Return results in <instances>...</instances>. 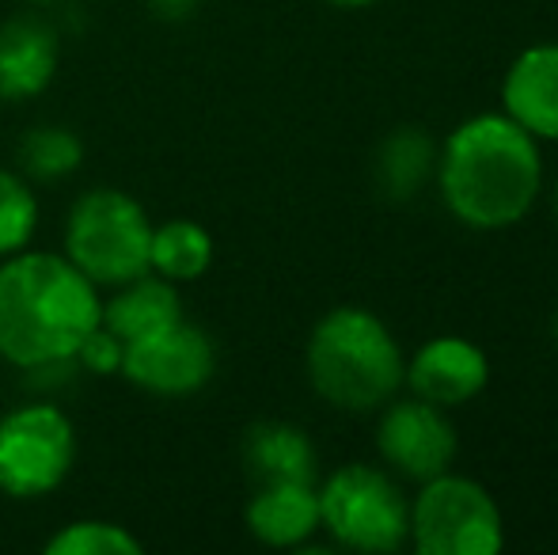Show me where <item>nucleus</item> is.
Wrapping results in <instances>:
<instances>
[{
	"instance_id": "f257e3e1",
	"label": "nucleus",
	"mask_w": 558,
	"mask_h": 555,
	"mask_svg": "<svg viewBox=\"0 0 558 555\" xmlns=\"http://www.w3.org/2000/svg\"><path fill=\"white\" fill-rule=\"evenodd\" d=\"M434 179L463 229H513L544 194V148L506 111L471 114L437 148Z\"/></svg>"
},
{
	"instance_id": "f03ea898",
	"label": "nucleus",
	"mask_w": 558,
	"mask_h": 555,
	"mask_svg": "<svg viewBox=\"0 0 558 555\" xmlns=\"http://www.w3.org/2000/svg\"><path fill=\"white\" fill-rule=\"evenodd\" d=\"M104 324V301L65 255L12 252L0 263V362L15 370L73 362Z\"/></svg>"
},
{
	"instance_id": "7ed1b4c3",
	"label": "nucleus",
	"mask_w": 558,
	"mask_h": 555,
	"mask_svg": "<svg viewBox=\"0 0 558 555\" xmlns=\"http://www.w3.org/2000/svg\"><path fill=\"white\" fill-rule=\"evenodd\" d=\"M308 381L319 400L338 411H380L399 396L407 358L391 327L361 304H338L324 312L304 350Z\"/></svg>"
},
{
	"instance_id": "20e7f679",
	"label": "nucleus",
	"mask_w": 558,
	"mask_h": 555,
	"mask_svg": "<svg viewBox=\"0 0 558 555\" xmlns=\"http://www.w3.org/2000/svg\"><path fill=\"white\" fill-rule=\"evenodd\" d=\"M153 221L137 198L114 186L81 194L65 221V260L96 289H114L148 270Z\"/></svg>"
},
{
	"instance_id": "39448f33",
	"label": "nucleus",
	"mask_w": 558,
	"mask_h": 555,
	"mask_svg": "<svg viewBox=\"0 0 558 555\" xmlns=\"http://www.w3.org/2000/svg\"><path fill=\"white\" fill-rule=\"evenodd\" d=\"M319 529L335 548L391 555L411 544V498L376 464H342L316 487Z\"/></svg>"
},
{
	"instance_id": "423d86ee",
	"label": "nucleus",
	"mask_w": 558,
	"mask_h": 555,
	"mask_svg": "<svg viewBox=\"0 0 558 555\" xmlns=\"http://www.w3.org/2000/svg\"><path fill=\"white\" fill-rule=\"evenodd\" d=\"M411 544L422 555H498L506 518L483 483L448 468L411 498Z\"/></svg>"
},
{
	"instance_id": "0eeeda50",
	"label": "nucleus",
	"mask_w": 558,
	"mask_h": 555,
	"mask_svg": "<svg viewBox=\"0 0 558 555\" xmlns=\"http://www.w3.org/2000/svg\"><path fill=\"white\" fill-rule=\"evenodd\" d=\"M76 460L73 422L53 403H23L0 415V491L12 498L50 495Z\"/></svg>"
},
{
	"instance_id": "6e6552de",
	"label": "nucleus",
	"mask_w": 558,
	"mask_h": 555,
	"mask_svg": "<svg viewBox=\"0 0 558 555\" xmlns=\"http://www.w3.org/2000/svg\"><path fill=\"white\" fill-rule=\"evenodd\" d=\"M376 453L396 475L426 483L456 464L460 437L445 408L418 396H407V400L391 396L376 422Z\"/></svg>"
},
{
	"instance_id": "1a4fd4ad",
	"label": "nucleus",
	"mask_w": 558,
	"mask_h": 555,
	"mask_svg": "<svg viewBox=\"0 0 558 555\" xmlns=\"http://www.w3.org/2000/svg\"><path fill=\"white\" fill-rule=\"evenodd\" d=\"M122 373L130 385L156 396H191L206 388L217 373V347L202 327L186 324V316L171 327L125 342Z\"/></svg>"
},
{
	"instance_id": "9d476101",
	"label": "nucleus",
	"mask_w": 558,
	"mask_h": 555,
	"mask_svg": "<svg viewBox=\"0 0 558 555\" xmlns=\"http://www.w3.org/2000/svg\"><path fill=\"white\" fill-rule=\"evenodd\" d=\"M403 385L411 388V396L445 411L463 408L490 385V358L463 335H434L407 362Z\"/></svg>"
},
{
	"instance_id": "9b49d317",
	"label": "nucleus",
	"mask_w": 558,
	"mask_h": 555,
	"mask_svg": "<svg viewBox=\"0 0 558 555\" xmlns=\"http://www.w3.org/2000/svg\"><path fill=\"white\" fill-rule=\"evenodd\" d=\"M501 111L544 145L558 141V43L521 50L501 76Z\"/></svg>"
},
{
	"instance_id": "f8f14e48",
	"label": "nucleus",
	"mask_w": 558,
	"mask_h": 555,
	"mask_svg": "<svg viewBox=\"0 0 558 555\" xmlns=\"http://www.w3.org/2000/svg\"><path fill=\"white\" fill-rule=\"evenodd\" d=\"M61 38L43 15H12L0 23V99L23 104L58 76Z\"/></svg>"
},
{
	"instance_id": "ddd939ff",
	"label": "nucleus",
	"mask_w": 558,
	"mask_h": 555,
	"mask_svg": "<svg viewBox=\"0 0 558 555\" xmlns=\"http://www.w3.org/2000/svg\"><path fill=\"white\" fill-rule=\"evenodd\" d=\"M243 521L247 533L266 548H308V541L319 533L316 483H258Z\"/></svg>"
},
{
	"instance_id": "4468645a",
	"label": "nucleus",
	"mask_w": 558,
	"mask_h": 555,
	"mask_svg": "<svg viewBox=\"0 0 558 555\" xmlns=\"http://www.w3.org/2000/svg\"><path fill=\"white\" fill-rule=\"evenodd\" d=\"M243 472L258 483H316V445L293 422L266 419L243 434Z\"/></svg>"
},
{
	"instance_id": "2eb2a0df",
	"label": "nucleus",
	"mask_w": 558,
	"mask_h": 555,
	"mask_svg": "<svg viewBox=\"0 0 558 555\" xmlns=\"http://www.w3.org/2000/svg\"><path fill=\"white\" fill-rule=\"evenodd\" d=\"M183 319V297L179 286L153 270L141 278L111 289V301L104 304V327L122 342H133L141 335H153L160 327H171Z\"/></svg>"
},
{
	"instance_id": "dca6fc26",
	"label": "nucleus",
	"mask_w": 558,
	"mask_h": 555,
	"mask_svg": "<svg viewBox=\"0 0 558 555\" xmlns=\"http://www.w3.org/2000/svg\"><path fill=\"white\" fill-rule=\"evenodd\" d=\"M437 176V145L422 126H396L380 141L373 179L388 202H411Z\"/></svg>"
},
{
	"instance_id": "f3484780",
	"label": "nucleus",
	"mask_w": 558,
	"mask_h": 555,
	"mask_svg": "<svg viewBox=\"0 0 558 555\" xmlns=\"http://www.w3.org/2000/svg\"><path fill=\"white\" fill-rule=\"evenodd\" d=\"M214 237L206 225L171 217L163 225H153V244H148V270L168 281H194L214 267Z\"/></svg>"
},
{
	"instance_id": "a211bd4d",
	"label": "nucleus",
	"mask_w": 558,
	"mask_h": 555,
	"mask_svg": "<svg viewBox=\"0 0 558 555\" xmlns=\"http://www.w3.org/2000/svg\"><path fill=\"white\" fill-rule=\"evenodd\" d=\"M15 160H20V171L27 179L53 183V179L73 176L84 164V141L69 126H35L20 137Z\"/></svg>"
},
{
	"instance_id": "6ab92c4d",
	"label": "nucleus",
	"mask_w": 558,
	"mask_h": 555,
	"mask_svg": "<svg viewBox=\"0 0 558 555\" xmlns=\"http://www.w3.org/2000/svg\"><path fill=\"white\" fill-rule=\"evenodd\" d=\"M38 229V198L31 179L0 168V260L23 252Z\"/></svg>"
},
{
	"instance_id": "aec40b11",
	"label": "nucleus",
	"mask_w": 558,
	"mask_h": 555,
	"mask_svg": "<svg viewBox=\"0 0 558 555\" xmlns=\"http://www.w3.org/2000/svg\"><path fill=\"white\" fill-rule=\"evenodd\" d=\"M145 544L114 521H73L46 541V555H141Z\"/></svg>"
},
{
	"instance_id": "412c9836",
	"label": "nucleus",
	"mask_w": 558,
	"mask_h": 555,
	"mask_svg": "<svg viewBox=\"0 0 558 555\" xmlns=\"http://www.w3.org/2000/svg\"><path fill=\"white\" fill-rule=\"evenodd\" d=\"M122 350H125V342L118 339V335L107 331L104 324L96 327V331L88 335V339L81 342V350H76V358L73 362L81 365V370H88V373H118L122 370Z\"/></svg>"
},
{
	"instance_id": "4be33fe9",
	"label": "nucleus",
	"mask_w": 558,
	"mask_h": 555,
	"mask_svg": "<svg viewBox=\"0 0 558 555\" xmlns=\"http://www.w3.org/2000/svg\"><path fill=\"white\" fill-rule=\"evenodd\" d=\"M148 12L156 15V20H168V23H179V20H191L194 12H198L202 0H145Z\"/></svg>"
},
{
	"instance_id": "5701e85b",
	"label": "nucleus",
	"mask_w": 558,
	"mask_h": 555,
	"mask_svg": "<svg viewBox=\"0 0 558 555\" xmlns=\"http://www.w3.org/2000/svg\"><path fill=\"white\" fill-rule=\"evenodd\" d=\"M327 4H335V8H368V4H376V0H327Z\"/></svg>"
},
{
	"instance_id": "b1692460",
	"label": "nucleus",
	"mask_w": 558,
	"mask_h": 555,
	"mask_svg": "<svg viewBox=\"0 0 558 555\" xmlns=\"http://www.w3.org/2000/svg\"><path fill=\"white\" fill-rule=\"evenodd\" d=\"M551 209H555V217H558V183H555V191H551Z\"/></svg>"
},
{
	"instance_id": "393cba45",
	"label": "nucleus",
	"mask_w": 558,
	"mask_h": 555,
	"mask_svg": "<svg viewBox=\"0 0 558 555\" xmlns=\"http://www.w3.org/2000/svg\"><path fill=\"white\" fill-rule=\"evenodd\" d=\"M551 339H555V347H558V316H555V324H551Z\"/></svg>"
},
{
	"instance_id": "a878e982",
	"label": "nucleus",
	"mask_w": 558,
	"mask_h": 555,
	"mask_svg": "<svg viewBox=\"0 0 558 555\" xmlns=\"http://www.w3.org/2000/svg\"><path fill=\"white\" fill-rule=\"evenodd\" d=\"M31 4H58V0H31Z\"/></svg>"
}]
</instances>
